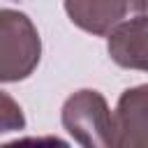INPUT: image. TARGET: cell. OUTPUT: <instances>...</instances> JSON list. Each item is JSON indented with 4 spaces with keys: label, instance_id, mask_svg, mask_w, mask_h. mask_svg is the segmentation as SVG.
<instances>
[{
    "label": "cell",
    "instance_id": "6da1fadb",
    "mask_svg": "<svg viewBox=\"0 0 148 148\" xmlns=\"http://www.w3.org/2000/svg\"><path fill=\"white\" fill-rule=\"evenodd\" d=\"M42 39L35 23L16 9H0V83L28 79L39 65Z\"/></svg>",
    "mask_w": 148,
    "mask_h": 148
},
{
    "label": "cell",
    "instance_id": "7a4b0ae2",
    "mask_svg": "<svg viewBox=\"0 0 148 148\" xmlns=\"http://www.w3.org/2000/svg\"><path fill=\"white\" fill-rule=\"evenodd\" d=\"M62 127L69 136L88 148L113 146V125L106 99L97 90H79L62 104Z\"/></svg>",
    "mask_w": 148,
    "mask_h": 148
},
{
    "label": "cell",
    "instance_id": "3957f363",
    "mask_svg": "<svg viewBox=\"0 0 148 148\" xmlns=\"http://www.w3.org/2000/svg\"><path fill=\"white\" fill-rule=\"evenodd\" d=\"M74 25L92 35H109L120 21L146 14V0H65Z\"/></svg>",
    "mask_w": 148,
    "mask_h": 148
},
{
    "label": "cell",
    "instance_id": "277c9868",
    "mask_svg": "<svg viewBox=\"0 0 148 148\" xmlns=\"http://www.w3.org/2000/svg\"><path fill=\"white\" fill-rule=\"evenodd\" d=\"M113 146H146L148 143V88L136 86L125 90L111 113Z\"/></svg>",
    "mask_w": 148,
    "mask_h": 148
},
{
    "label": "cell",
    "instance_id": "5b68a950",
    "mask_svg": "<svg viewBox=\"0 0 148 148\" xmlns=\"http://www.w3.org/2000/svg\"><path fill=\"white\" fill-rule=\"evenodd\" d=\"M109 56L127 69H146V14L120 21L109 32Z\"/></svg>",
    "mask_w": 148,
    "mask_h": 148
},
{
    "label": "cell",
    "instance_id": "8992f818",
    "mask_svg": "<svg viewBox=\"0 0 148 148\" xmlns=\"http://www.w3.org/2000/svg\"><path fill=\"white\" fill-rule=\"evenodd\" d=\"M25 127V116L14 97L0 90V134L5 132H21Z\"/></svg>",
    "mask_w": 148,
    "mask_h": 148
}]
</instances>
